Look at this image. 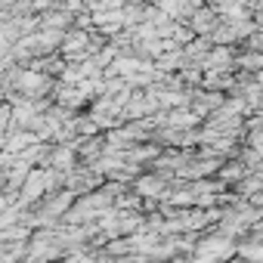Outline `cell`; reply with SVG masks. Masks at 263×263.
I'll list each match as a JSON object with an SVG mask.
<instances>
[{"instance_id":"1","label":"cell","mask_w":263,"mask_h":263,"mask_svg":"<svg viewBox=\"0 0 263 263\" xmlns=\"http://www.w3.org/2000/svg\"><path fill=\"white\" fill-rule=\"evenodd\" d=\"M134 189H137L146 201H161V198H164V192L171 189V183H167V177H164V174L152 171V174H140V177L134 180Z\"/></svg>"},{"instance_id":"2","label":"cell","mask_w":263,"mask_h":263,"mask_svg":"<svg viewBox=\"0 0 263 263\" xmlns=\"http://www.w3.org/2000/svg\"><path fill=\"white\" fill-rule=\"evenodd\" d=\"M220 22H223V16H220L217 4H201V7L192 10V16H189L186 25H192L195 34H214V28H217Z\"/></svg>"},{"instance_id":"3","label":"cell","mask_w":263,"mask_h":263,"mask_svg":"<svg viewBox=\"0 0 263 263\" xmlns=\"http://www.w3.org/2000/svg\"><path fill=\"white\" fill-rule=\"evenodd\" d=\"M201 121H204V118L195 115L192 105H177V108H167V111H164V124L180 127V130H192V127H198Z\"/></svg>"},{"instance_id":"4","label":"cell","mask_w":263,"mask_h":263,"mask_svg":"<svg viewBox=\"0 0 263 263\" xmlns=\"http://www.w3.org/2000/svg\"><path fill=\"white\" fill-rule=\"evenodd\" d=\"M232 189H235L241 198H248V201H251V198L263 189V171H251V174H245V177H241Z\"/></svg>"},{"instance_id":"5","label":"cell","mask_w":263,"mask_h":263,"mask_svg":"<svg viewBox=\"0 0 263 263\" xmlns=\"http://www.w3.org/2000/svg\"><path fill=\"white\" fill-rule=\"evenodd\" d=\"M245 174H251V167H248L245 161H229V164H223V167H220V174H217V177H220V180H226L229 186H235Z\"/></svg>"},{"instance_id":"6","label":"cell","mask_w":263,"mask_h":263,"mask_svg":"<svg viewBox=\"0 0 263 263\" xmlns=\"http://www.w3.org/2000/svg\"><path fill=\"white\" fill-rule=\"evenodd\" d=\"M245 44H248V50H263V25H257V31H254Z\"/></svg>"},{"instance_id":"7","label":"cell","mask_w":263,"mask_h":263,"mask_svg":"<svg viewBox=\"0 0 263 263\" xmlns=\"http://www.w3.org/2000/svg\"><path fill=\"white\" fill-rule=\"evenodd\" d=\"M254 78H257V84H260V87H263V71H257V74H254Z\"/></svg>"}]
</instances>
